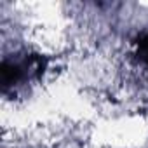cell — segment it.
<instances>
[{"label": "cell", "instance_id": "6da1fadb", "mask_svg": "<svg viewBox=\"0 0 148 148\" xmlns=\"http://www.w3.org/2000/svg\"><path fill=\"white\" fill-rule=\"evenodd\" d=\"M136 54H138V59L148 66V33L143 35V37L139 38V42H138V49H136Z\"/></svg>", "mask_w": 148, "mask_h": 148}]
</instances>
